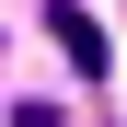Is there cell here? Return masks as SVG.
I'll return each mask as SVG.
<instances>
[{
	"label": "cell",
	"instance_id": "cell-1",
	"mask_svg": "<svg viewBox=\"0 0 127 127\" xmlns=\"http://www.w3.org/2000/svg\"><path fill=\"white\" fill-rule=\"evenodd\" d=\"M46 35L69 46V69H93V81H104V23L81 12V0H58V12H46Z\"/></svg>",
	"mask_w": 127,
	"mask_h": 127
}]
</instances>
